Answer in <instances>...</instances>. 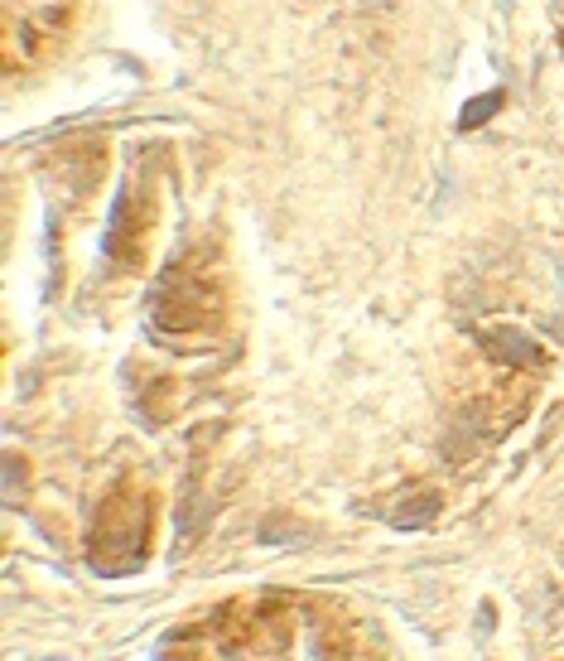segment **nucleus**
Instances as JSON below:
<instances>
[{
  "label": "nucleus",
  "mask_w": 564,
  "mask_h": 661,
  "mask_svg": "<svg viewBox=\"0 0 564 661\" xmlns=\"http://www.w3.org/2000/svg\"><path fill=\"white\" fill-rule=\"evenodd\" d=\"M222 314V290H217L213 276L203 271H169L155 290V304H150V319L160 333H203L217 324Z\"/></svg>",
  "instance_id": "2"
},
{
  "label": "nucleus",
  "mask_w": 564,
  "mask_h": 661,
  "mask_svg": "<svg viewBox=\"0 0 564 661\" xmlns=\"http://www.w3.org/2000/svg\"><path fill=\"white\" fill-rule=\"evenodd\" d=\"M483 343H487V353L497 362H511V367H536L540 362V348L526 338V333H516V329H492L483 333Z\"/></svg>",
  "instance_id": "3"
},
{
  "label": "nucleus",
  "mask_w": 564,
  "mask_h": 661,
  "mask_svg": "<svg viewBox=\"0 0 564 661\" xmlns=\"http://www.w3.org/2000/svg\"><path fill=\"white\" fill-rule=\"evenodd\" d=\"M405 502H410V507H391V512H386V517H391L396 526H405V531L425 526L434 517V507H439V497L434 493H405Z\"/></svg>",
  "instance_id": "4"
},
{
  "label": "nucleus",
  "mask_w": 564,
  "mask_h": 661,
  "mask_svg": "<svg viewBox=\"0 0 564 661\" xmlns=\"http://www.w3.org/2000/svg\"><path fill=\"white\" fill-rule=\"evenodd\" d=\"M150 551V502L145 497H107L102 517L92 526V570L102 575H126L140 570Z\"/></svg>",
  "instance_id": "1"
},
{
  "label": "nucleus",
  "mask_w": 564,
  "mask_h": 661,
  "mask_svg": "<svg viewBox=\"0 0 564 661\" xmlns=\"http://www.w3.org/2000/svg\"><path fill=\"white\" fill-rule=\"evenodd\" d=\"M497 107H502V92H483V97H473V102L463 107V116H458V131H478Z\"/></svg>",
  "instance_id": "5"
}]
</instances>
